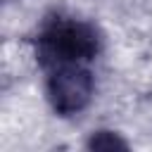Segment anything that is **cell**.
Returning <instances> with one entry per match:
<instances>
[{"label":"cell","instance_id":"cell-3","mask_svg":"<svg viewBox=\"0 0 152 152\" xmlns=\"http://www.w3.org/2000/svg\"><path fill=\"white\" fill-rule=\"evenodd\" d=\"M88 147H95V150H114V147H128V145L121 138H116L114 133H109V131H97L88 140Z\"/></svg>","mask_w":152,"mask_h":152},{"label":"cell","instance_id":"cell-1","mask_svg":"<svg viewBox=\"0 0 152 152\" xmlns=\"http://www.w3.org/2000/svg\"><path fill=\"white\" fill-rule=\"evenodd\" d=\"M97 52L100 33L86 19L55 14L36 36V57L45 71L64 64H90Z\"/></svg>","mask_w":152,"mask_h":152},{"label":"cell","instance_id":"cell-2","mask_svg":"<svg viewBox=\"0 0 152 152\" xmlns=\"http://www.w3.org/2000/svg\"><path fill=\"white\" fill-rule=\"evenodd\" d=\"M95 90L88 64H64L48 69V100L62 116L78 114L88 107Z\"/></svg>","mask_w":152,"mask_h":152}]
</instances>
